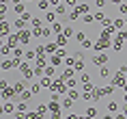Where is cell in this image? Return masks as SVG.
Instances as JSON below:
<instances>
[{"label":"cell","mask_w":127,"mask_h":119,"mask_svg":"<svg viewBox=\"0 0 127 119\" xmlns=\"http://www.w3.org/2000/svg\"><path fill=\"white\" fill-rule=\"evenodd\" d=\"M93 61L101 65V63H106V56H103V54H97V56H93Z\"/></svg>","instance_id":"cell-5"},{"label":"cell","mask_w":127,"mask_h":119,"mask_svg":"<svg viewBox=\"0 0 127 119\" xmlns=\"http://www.w3.org/2000/svg\"><path fill=\"white\" fill-rule=\"evenodd\" d=\"M75 11H78V13H86V11H88V4H80Z\"/></svg>","instance_id":"cell-7"},{"label":"cell","mask_w":127,"mask_h":119,"mask_svg":"<svg viewBox=\"0 0 127 119\" xmlns=\"http://www.w3.org/2000/svg\"><path fill=\"white\" fill-rule=\"evenodd\" d=\"M4 113H13V104H4Z\"/></svg>","instance_id":"cell-20"},{"label":"cell","mask_w":127,"mask_h":119,"mask_svg":"<svg viewBox=\"0 0 127 119\" xmlns=\"http://www.w3.org/2000/svg\"><path fill=\"white\" fill-rule=\"evenodd\" d=\"M41 87H43L41 82H37V85H32V89H30V93H39V91H41Z\"/></svg>","instance_id":"cell-6"},{"label":"cell","mask_w":127,"mask_h":119,"mask_svg":"<svg viewBox=\"0 0 127 119\" xmlns=\"http://www.w3.org/2000/svg\"><path fill=\"white\" fill-rule=\"evenodd\" d=\"M20 41L22 43H28V41H30V33H28V30H22L20 33Z\"/></svg>","instance_id":"cell-3"},{"label":"cell","mask_w":127,"mask_h":119,"mask_svg":"<svg viewBox=\"0 0 127 119\" xmlns=\"http://www.w3.org/2000/svg\"><path fill=\"white\" fill-rule=\"evenodd\" d=\"M20 72H22V76H26V78H32V72H30V67H28L26 63L20 67Z\"/></svg>","instance_id":"cell-2"},{"label":"cell","mask_w":127,"mask_h":119,"mask_svg":"<svg viewBox=\"0 0 127 119\" xmlns=\"http://www.w3.org/2000/svg\"><path fill=\"white\" fill-rule=\"evenodd\" d=\"M95 115H97V111H95V108H88V111H86V117H88V119L95 117Z\"/></svg>","instance_id":"cell-8"},{"label":"cell","mask_w":127,"mask_h":119,"mask_svg":"<svg viewBox=\"0 0 127 119\" xmlns=\"http://www.w3.org/2000/svg\"><path fill=\"white\" fill-rule=\"evenodd\" d=\"M52 91H56V93H63V91H65V82H63V78L52 82Z\"/></svg>","instance_id":"cell-1"},{"label":"cell","mask_w":127,"mask_h":119,"mask_svg":"<svg viewBox=\"0 0 127 119\" xmlns=\"http://www.w3.org/2000/svg\"><path fill=\"white\" fill-rule=\"evenodd\" d=\"M45 74L50 76V78H52V76H54V67H45Z\"/></svg>","instance_id":"cell-18"},{"label":"cell","mask_w":127,"mask_h":119,"mask_svg":"<svg viewBox=\"0 0 127 119\" xmlns=\"http://www.w3.org/2000/svg\"><path fill=\"white\" fill-rule=\"evenodd\" d=\"M112 2H114V4H121V0H112Z\"/></svg>","instance_id":"cell-27"},{"label":"cell","mask_w":127,"mask_h":119,"mask_svg":"<svg viewBox=\"0 0 127 119\" xmlns=\"http://www.w3.org/2000/svg\"><path fill=\"white\" fill-rule=\"evenodd\" d=\"M69 98H71V100H78V98H80V93H78V91H71V93H69Z\"/></svg>","instance_id":"cell-16"},{"label":"cell","mask_w":127,"mask_h":119,"mask_svg":"<svg viewBox=\"0 0 127 119\" xmlns=\"http://www.w3.org/2000/svg\"><path fill=\"white\" fill-rule=\"evenodd\" d=\"M121 13H123V15H127V4H121Z\"/></svg>","instance_id":"cell-21"},{"label":"cell","mask_w":127,"mask_h":119,"mask_svg":"<svg viewBox=\"0 0 127 119\" xmlns=\"http://www.w3.org/2000/svg\"><path fill=\"white\" fill-rule=\"evenodd\" d=\"M125 115H127V106H125Z\"/></svg>","instance_id":"cell-29"},{"label":"cell","mask_w":127,"mask_h":119,"mask_svg":"<svg viewBox=\"0 0 127 119\" xmlns=\"http://www.w3.org/2000/svg\"><path fill=\"white\" fill-rule=\"evenodd\" d=\"M56 43H58L60 48H63V46H67V37H65V35H58V39H56Z\"/></svg>","instance_id":"cell-4"},{"label":"cell","mask_w":127,"mask_h":119,"mask_svg":"<svg viewBox=\"0 0 127 119\" xmlns=\"http://www.w3.org/2000/svg\"><path fill=\"white\" fill-rule=\"evenodd\" d=\"M103 119H112V117H110V115H106V117H103Z\"/></svg>","instance_id":"cell-28"},{"label":"cell","mask_w":127,"mask_h":119,"mask_svg":"<svg viewBox=\"0 0 127 119\" xmlns=\"http://www.w3.org/2000/svg\"><path fill=\"white\" fill-rule=\"evenodd\" d=\"M65 2H67L69 7H75V2H78V0H65Z\"/></svg>","instance_id":"cell-22"},{"label":"cell","mask_w":127,"mask_h":119,"mask_svg":"<svg viewBox=\"0 0 127 119\" xmlns=\"http://www.w3.org/2000/svg\"><path fill=\"white\" fill-rule=\"evenodd\" d=\"M116 119H125V115H116Z\"/></svg>","instance_id":"cell-26"},{"label":"cell","mask_w":127,"mask_h":119,"mask_svg":"<svg viewBox=\"0 0 127 119\" xmlns=\"http://www.w3.org/2000/svg\"><path fill=\"white\" fill-rule=\"evenodd\" d=\"M95 20H97V22H103V20H106V15H103V13H95Z\"/></svg>","instance_id":"cell-11"},{"label":"cell","mask_w":127,"mask_h":119,"mask_svg":"<svg viewBox=\"0 0 127 119\" xmlns=\"http://www.w3.org/2000/svg\"><path fill=\"white\" fill-rule=\"evenodd\" d=\"M63 106H65V108H71V106H73V102H71V98H69V100H65V104H63Z\"/></svg>","instance_id":"cell-17"},{"label":"cell","mask_w":127,"mask_h":119,"mask_svg":"<svg viewBox=\"0 0 127 119\" xmlns=\"http://www.w3.org/2000/svg\"><path fill=\"white\" fill-rule=\"evenodd\" d=\"M26 2H28V0H26Z\"/></svg>","instance_id":"cell-31"},{"label":"cell","mask_w":127,"mask_h":119,"mask_svg":"<svg viewBox=\"0 0 127 119\" xmlns=\"http://www.w3.org/2000/svg\"><path fill=\"white\" fill-rule=\"evenodd\" d=\"M125 102H127V93H125Z\"/></svg>","instance_id":"cell-30"},{"label":"cell","mask_w":127,"mask_h":119,"mask_svg":"<svg viewBox=\"0 0 127 119\" xmlns=\"http://www.w3.org/2000/svg\"><path fill=\"white\" fill-rule=\"evenodd\" d=\"M121 37H123V39H127V30H125V33H121Z\"/></svg>","instance_id":"cell-24"},{"label":"cell","mask_w":127,"mask_h":119,"mask_svg":"<svg viewBox=\"0 0 127 119\" xmlns=\"http://www.w3.org/2000/svg\"><path fill=\"white\" fill-rule=\"evenodd\" d=\"M101 76H103V78H108V76H110V69H108V67H101Z\"/></svg>","instance_id":"cell-9"},{"label":"cell","mask_w":127,"mask_h":119,"mask_svg":"<svg viewBox=\"0 0 127 119\" xmlns=\"http://www.w3.org/2000/svg\"><path fill=\"white\" fill-rule=\"evenodd\" d=\"M39 9H41V11L47 9V0H39Z\"/></svg>","instance_id":"cell-14"},{"label":"cell","mask_w":127,"mask_h":119,"mask_svg":"<svg viewBox=\"0 0 127 119\" xmlns=\"http://www.w3.org/2000/svg\"><path fill=\"white\" fill-rule=\"evenodd\" d=\"M13 89H15L17 93H22V89H24V85H22V82H15V87H13Z\"/></svg>","instance_id":"cell-13"},{"label":"cell","mask_w":127,"mask_h":119,"mask_svg":"<svg viewBox=\"0 0 127 119\" xmlns=\"http://www.w3.org/2000/svg\"><path fill=\"white\" fill-rule=\"evenodd\" d=\"M56 46H58V43H50V46L45 48V52H54V50H56Z\"/></svg>","instance_id":"cell-10"},{"label":"cell","mask_w":127,"mask_h":119,"mask_svg":"<svg viewBox=\"0 0 127 119\" xmlns=\"http://www.w3.org/2000/svg\"><path fill=\"white\" fill-rule=\"evenodd\" d=\"M75 69H78V72H82V69H84V63H82V61H78V63H75Z\"/></svg>","instance_id":"cell-12"},{"label":"cell","mask_w":127,"mask_h":119,"mask_svg":"<svg viewBox=\"0 0 127 119\" xmlns=\"http://www.w3.org/2000/svg\"><path fill=\"white\" fill-rule=\"evenodd\" d=\"M67 119H80V117H75V115H69V117Z\"/></svg>","instance_id":"cell-25"},{"label":"cell","mask_w":127,"mask_h":119,"mask_svg":"<svg viewBox=\"0 0 127 119\" xmlns=\"http://www.w3.org/2000/svg\"><path fill=\"white\" fill-rule=\"evenodd\" d=\"M45 20H47V22H54V20H56V13H47Z\"/></svg>","instance_id":"cell-15"},{"label":"cell","mask_w":127,"mask_h":119,"mask_svg":"<svg viewBox=\"0 0 127 119\" xmlns=\"http://www.w3.org/2000/svg\"><path fill=\"white\" fill-rule=\"evenodd\" d=\"M108 111L114 113V111H116V104H114V102H110V104H108Z\"/></svg>","instance_id":"cell-19"},{"label":"cell","mask_w":127,"mask_h":119,"mask_svg":"<svg viewBox=\"0 0 127 119\" xmlns=\"http://www.w3.org/2000/svg\"><path fill=\"white\" fill-rule=\"evenodd\" d=\"M50 2H52V4H56V7L60 4V0H50Z\"/></svg>","instance_id":"cell-23"}]
</instances>
